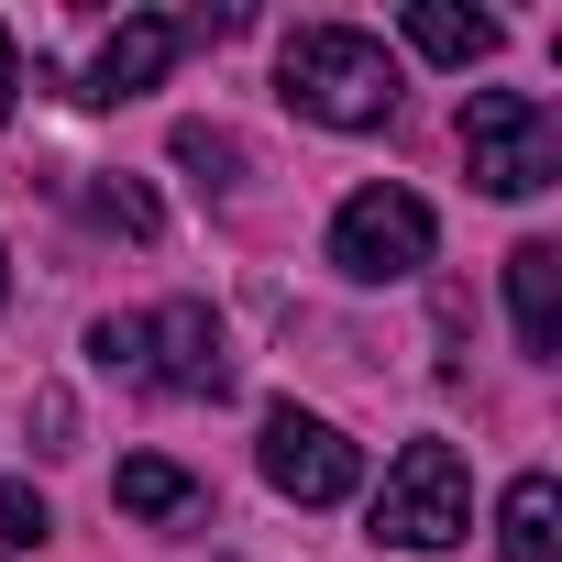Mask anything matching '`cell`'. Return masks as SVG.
Here are the masks:
<instances>
[{
  "instance_id": "e0dca14e",
  "label": "cell",
  "mask_w": 562,
  "mask_h": 562,
  "mask_svg": "<svg viewBox=\"0 0 562 562\" xmlns=\"http://www.w3.org/2000/svg\"><path fill=\"white\" fill-rule=\"evenodd\" d=\"M12 89H23V45H12V23H0V122H12Z\"/></svg>"
},
{
  "instance_id": "5bb4252c",
  "label": "cell",
  "mask_w": 562,
  "mask_h": 562,
  "mask_svg": "<svg viewBox=\"0 0 562 562\" xmlns=\"http://www.w3.org/2000/svg\"><path fill=\"white\" fill-rule=\"evenodd\" d=\"M89 353H100L111 375H144V353H155V342H144V321H100V331H89Z\"/></svg>"
},
{
  "instance_id": "9a60e30c",
  "label": "cell",
  "mask_w": 562,
  "mask_h": 562,
  "mask_svg": "<svg viewBox=\"0 0 562 562\" xmlns=\"http://www.w3.org/2000/svg\"><path fill=\"white\" fill-rule=\"evenodd\" d=\"M100 221H122L133 243H155V232H166V221H155V199H144V188H122V177L100 188Z\"/></svg>"
},
{
  "instance_id": "52a82bcc",
  "label": "cell",
  "mask_w": 562,
  "mask_h": 562,
  "mask_svg": "<svg viewBox=\"0 0 562 562\" xmlns=\"http://www.w3.org/2000/svg\"><path fill=\"white\" fill-rule=\"evenodd\" d=\"M144 342H166V364H155V375H166L177 397H232V353H221V321H210L199 299L155 310V321H144Z\"/></svg>"
},
{
  "instance_id": "5b68a950",
  "label": "cell",
  "mask_w": 562,
  "mask_h": 562,
  "mask_svg": "<svg viewBox=\"0 0 562 562\" xmlns=\"http://www.w3.org/2000/svg\"><path fill=\"white\" fill-rule=\"evenodd\" d=\"M265 485L276 496H299V507H342L353 485H364V452L321 419V408H265Z\"/></svg>"
},
{
  "instance_id": "6da1fadb",
  "label": "cell",
  "mask_w": 562,
  "mask_h": 562,
  "mask_svg": "<svg viewBox=\"0 0 562 562\" xmlns=\"http://www.w3.org/2000/svg\"><path fill=\"white\" fill-rule=\"evenodd\" d=\"M276 89H288V111H310L331 133H364L397 111V56L353 23H299L288 56H276Z\"/></svg>"
},
{
  "instance_id": "8992f818",
  "label": "cell",
  "mask_w": 562,
  "mask_h": 562,
  "mask_svg": "<svg viewBox=\"0 0 562 562\" xmlns=\"http://www.w3.org/2000/svg\"><path fill=\"white\" fill-rule=\"evenodd\" d=\"M199 34H232V12H221V23H210V12H199V23H177V12H133V23L100 45V67H89V89H78V100H144V89H155Z\"/></svg>"
},
{
  "instance_id": "9c48e42d",
  "label": "cell",
  "mask_w": 562,
  "mask_h": 562,
  "mask_svg": "<svg viewBox=\"0 0 562 562\" xmlns=\"http://www.w3.org/2000/svg\"><path fill=\"white\" fill-rule=\"evenodd\" d=\"M496 540H507V562H562V485L518 474L507 507H496Z\"/></svg>"
},
{
  "instance_id": "8fae6325",
  "label": "cell",
  "mask_w": 562,
  "mask_h": 562,
  "mask_svg": "<svg viewBox=\"0 0 562 562\" xmlns=\"http://www.w3.org/2000/svg\"><path fill=\"white\" fill-rule=\"evenodd\" d=\"M111 496H122V507H133V518H199V507H210V485H199V474H177V463H166V452H133V463H122V485H111Z\"/></svg>"
},
{
  "instance_id": "277c9868",
  "label": "cell",
  "mask_w": 562,
  "mask_h": 562,
  "mask_svg": "<svg viewBox=\"0 0 562 562\" xmlns=\"http://www.w3.org/2000/svg\"><path fill=\"white\" fill-rule=\"evenodd\" d=\"M430 243H441V221H430L419 188H353L342 221H331V265L353 276V288H397V276H419Z\"/></svg>"
},
{
  "instance_id": "4fadbf2b",
  "label": "cell",
  "mask_w": 562,
  "mask_h": 562,
  "mask_svg": "<svg viewBox=\"0 0 562 562\" xmlns=\"http://www.w3.org/2000/svg\"><path fill=\"white\" fill-rule=\"evenodd\" d=\"M45 529H56V518H45V496H34V485H0V551H34Z\"/></svg>"
},
{
  "instance_id": "30bf717a",
  "label": "cell",
  "mask_w": 562,
  "mask_h": 562,
  "mask_svg": "<svg viewBox=\"0 0 562 562\" xmlns=\"http://www.w3.org/2000/svg\"><path fill=\"white\" fill-rule=\"evenodd\" d=\"M408 45H419L430 67H485V56H496V23L463 12V0H419V12H408Z\"/></svg>"
},
{
  "instance_id": "7a4b0ae2",
  "label": "cell",
  "mask_w": 562,
  "mask_h": 562,
  "mask_svg": "<svg viewBox=\"0 0 562 562\" xmlns=\"http://www.w3.org/2000/svg\"><path fill=\"white\" fill-rule=\"evenodd\" d=\"M463 166H474L485 199H540V188L562 177V122H551V100H529V89H474V100H463Z\"/></svg>"
},
{
  "instance_id": "ba28073f",
  "label": "cell",
  "mask_w": 562,
  "mask_h": 562,
  "mask_svg": "<svg viewBox=\"0 0 562 562\" xmlns=\"http://www.w3.org/2000/svg\"><path fill=\"white\" fill-rule=\"evenodd\" d=\"M507 310H518V353H562V243L507 254Z\"/></svg>"
},
{
  "instance_id": "ac0fdd59",
  "label": "cell",
  "mask_w": 562,
  "mask_h": 562,
  "mask_svg": "<svg viewBox=\"0 0 562 562\" xmlns=\"http://www.w3.org/2000/svg\"><path fill=\"white\" fill-rule=\"evenodd\" d=\"M0 299H12V265H0Z\"/></svg>"
},
{
  "instance_id": "7c38bea8",
  "label": "cell",
  "mask_w": 562,
  "mask_h": 562,
  "mask_svg": "<svg viewBox=\"0 0 562 562\" xmlns=\"http://www.w3.org/2000/svg\"><path fill=\"white\" fill-rule=\"evenodd\" d=\"M177 166H199V188H232L243 144H232V133H210V122H177Z\"/></svg>"
},
{
  "instance_id": "3957f363",
  "label": "cell",
  "mask_w": 562,
  "mask_h": 562,
  "mask_svg": "<svg viewBox=\"0 0 562 562\" xmlns=\"http://www.w3.org/2000/svg\"><path fill=\"white\" fill-rule=\"evenodd\" d=\"M474 529V474H463V452L452 441H408L397 463H386V485H375V540H397V551H452Z\"/></svg>"
},
{
  "instance_id": "2e32d148",
  "label": "cell",
  "mask_w": 562,
  "mask_h": 562,
  "mask_svg": "<svg viewBox=\"0 0 562 562\" xmlns=\"http://www.w3.org/2000/svg\"><path fill=\"white\" fill-rule=\"evenodd\" d=\"M67 441H78V397L45 386V397H34V452H67Z\"/></svg>"
}]
</instances>
